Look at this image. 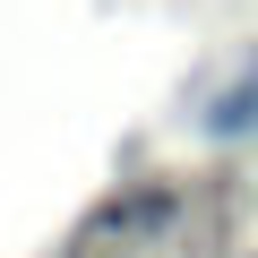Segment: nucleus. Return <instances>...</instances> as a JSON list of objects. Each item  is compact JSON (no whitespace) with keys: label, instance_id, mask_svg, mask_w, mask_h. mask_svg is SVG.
I'll return each mask as SVG.
<instances>
[{"label":"nucleus","instance_id":"nucleus-1","mask_svg":"<svg viewBox=\"0 0 258 258\" xmlns=\"http://www.w3.org/2000/svg\"><path fill=\"white\" fill-rule=\"evenodd\" d=\"M249 120H258V78H241V86H232V95L207 112V129H215V138H241Z\"/></svg>","mask_w":258,"mask_h":258}]
</instances>
